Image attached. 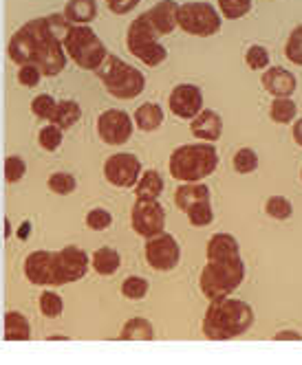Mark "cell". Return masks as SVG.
I'll return each instance as SVG.
<instances>
[{
	"label": "cell",
	"mask_w": 302,
	"mask_h": 365,
	"mask_svg": "<svg viewBox=\"0 0 302 365\" xmlns=\"http://www.w3.org/2000/svg\"><path fill=\"white\" fill-rule=\"evenodd\" d=\"M177 11H179L177 0H159L155 7H150L146 11V16L161 36H168L177 29Z\"/></svg>",
	"instance_id": "ac0fdd59"
},
{
	"label": "cell",
	"mask_w": 302,
	"mask_h": 365,
	"mask_svg": "<svg viewBox=\"0 0 302 365\" xmlns=\"http://www.w3.org/2000/svg\"><path fill=\"white\" fill-rule=\"evenodd\" d=\"M139 174H141V161L133 152H117V154L109 156L104 163L106 180L119 190L135 187Z\"/></svg>",
	"instance_id": "7c38bea8"
},
{
	"label": "cell",
	"mask_w": 302,
	"mask_h": 365,
	"mask_svg": "<svg viewBox=\"0 0 302 365\" xmlns=\"http://www.w3.org/2000/svg\"><path fill=\"white\" fill-rule=\"evenodd\" d=\"M5 339L7 341H27L31 339V326L27 317L20 312H7L5 315Z\"/></svg>",
	"instance_id": "484cf974"
},
{
	"label": "cell",
	"mask_w": 302,
	"mask_h": 365,
	"mask_svg": "<svg viewBox=\"0 0 302 365\" xmlns=\"http://www.w3.org/2000/svg\"><path fill=\"white\" fill-rule=\"evenodd\" d=\"M80 117H82V108L78 106V101L64 99V101H58L56 113L51 117V123H56L62 130H69L80 121Z\"/></svg>",
	"instance_id": "4316f807"
},
{
	"label": "cell",
	"mask_w": 302,
	"mask_h": 365,
	"mask_svg": "<svg viewBox=\"0 0 302 365\" xmlns=\"http://www.w3.org/2000/svg\"><path fill=\"white\" fill-rule=\"evenodd\" d=\"M106 5L113 14L124 16V14H131L135 9L139 5V0H106Z\"/></svg>",
	"instance_id": "7bdbcfd3"
},
{
	"label": "cell",
	"mask_w": 302,
	"mask_h": 365,
	"mask_svg": "<svg viewBox=\"0 0 302 365\" xmlns=\"http://www.w3.org/2000/svg\"><path fill=\"white\" fill-rule=\"evenodd\" d=\"M300 176H302V172H300Z\"/></svg>",
	"instance_id": "7dc6e473"
},
{
	"label": "cell",
	"mask_w": 302,
	"mask_h": 365,
	"mask_svg": "<svg viewBox=\"0 0 302 365\" xmlns=\"http://www.w3.org/2000/svg\"><path fill=\"white\" fill-rule=\"evenodd\" d=\"M234 170L238 174H251L258 170V154L251 150V148H241L236 154H234Z\"/></svg>",
	"instance_id": "d6a6232c"
},
{
	"label": "cell",
	"mask_w": 302,
	"mask_h": 365,
	"mask_svg": "<svg viewBox=\"0 0 302 365\" xmlns=\"http://www.w3.org/2000/svg\"><path fill=\"white\" fill-rule=\"evenodd\" d=\"M245 64L251 71H265L269 66V51L263 44H251L245 53Z\"/></svg>",
	"instance_id": "8d00e7d4"
},
{
	"label": "cell",
	"mask_w": 302,
	"mask_h": 365,
	"mask_svg": "<svg viewBox=\"0 0 302 365\" xmlns=\"http://www.w3.org/2000/svg\"><path fill=\"white\" fill-rule=\"evenodd\" d=\"M188 220L192 227H208L214 222V210H212V202L210 200H201L196 205H192L190 210L186 212Z\"/></svg>",
	"instance_id": "f1b7e54d"
},
{
	"label": "cell",
	"mask_w": 302,
	"mask_h": 365,
	"mask_svg": "<svg viewBox=\"0 0 302 365\" xmlns=\"http://www.w3.org/2000/svg\"><path fill=\"white\" fill-rule=\"evenodd\" d=\"M273 341H302V334L296 330H281L273 334Z\"/></svg>",
	"instance_id": "ee69618b"
},
{
	"label": "cell",
	"mask_w": 302,
	"mask_h": 365,
	"mask_svg": "<svg viewBox=\"0 0 302 365\" xmlns=\"http://www.w3.org/2000/svg\"><path fill=\"white\" fill-rule=\"evenodd\" d=\"M269 117L276 123H293V119L298 117V106L291 97H273L271 108H269Z\"/></svg>",
	"instance_id": "83f0119b"
},
{
	"label": "cell",
	"mask_w": 302,
	"mask_h": 365,
	"mask_svg": "<svg viewBox=\"0 0 302 365\" xmlns=\"http://www.w3.org/2000/svg\"><path fill=\"white\" fill-rule=\"evenodd\" d=\"M206 255L208 259H218V257H236L241 255V247H238V240L230 233H214L208 242V249H206Z\"/></svg>",
	"instance_id": "7402d4cb"
},
{
	"label": "cell",
	"mask_w": 302,
	"mask_h": 365,
	"mask_svg": "<svg viewBox=\"0 0 302 365\" xmlns=\"http://www.w3.org/2000/svg\"><path fill=\"white\" fill-rule=\"evenodd\" d=\"M62 133L64 130L58 128L56 123H49L40 130V135H38V141L40 145L46 150V152H56L60 145H62Z\"/></svg>",
	"instance_id": "d590c367"
},
{
	"label": "cell",
	"mask_w": 302,
	"mask_h": 365,
	"mask_svg": "<svg viewBox=\"0 0 302 365\" xmlns=\"http://www.w3.org/2000/svg\"><path fill=\"white\" fill-rule=\"evenodd\" d=\"M9 58L16 64H36L42 75H58L66 66L62 38H58L46 18H36L20 27L9 40Z\"/></svg>",
	"instance_id": "6da1fadb"
},
{
	"label": "cell",
	"mask_w": 302,
	"mask_h": 365,
	"mask_svg": "<svg viewBox=\"0 0 302 365\" xmlns=\"http://www.w3.org/2000/svg\"><path fill=\"white\" fill-rule=\"evenodd\" d=\"M166 187L163 176L157 170H146L144 174H139L137 182H135V196L144 198V200H159L161 192Z\"/></svg>",
	"instance_id": "44dd1931"
},
{
	"label": "cell",
	"mask_w": 302,
	"mask_h": 365,
	"mask_svg": "<svg viewBox=\"0 0 302 365\" xmlns=\"http://www.w3.org/2000/svg\"><path fill=\"white\" fill-rule=\"evenodd\" d=\"M223 16L221 11L210 3H183L177 11V27H181L186 34L196 38H210L221 31Z\"/></svg>",
	"instance_id": "ba28073f"
},
{
	"label": "cell",
	"mask_w": 302,
	"mask_h": 365,
	"mask_svg": "<svg viewBox=\"0 0 302 365\" xmlns=\"http://www.w3.org/2000/svg\"><path fill=\"white\" fill-rule=\"evenodd\" d=\"M190 133L196 141H218L221 133H223V119L216 110H208L203 108L198 115H194L190 119Z\"/></svg>",
	"instance_id": "e0dca14e"
},
{
	"label": "cell",
	"mask_w": 302,
	"mask_h": 365,
	"mask_svg": "<svg viewBox=\"0 0 302 365\" xmlns=\"http://www.w3.org/2000/svg\"><path fill=\"white\" fill-rule=\"evenodd\" d=\"M119 339H126V341H153L155 339V328L148 319L144 317H133L126 322Z\"/></svg>",
	"instance_id": "d4e9b609"
},
{
	"label": "cell",
	"mask_w": 302,
	"mask_h": 365,
	"mask_svg": "<svg viewBox=\"0 0 302 365\" xmlns=\"http://www.w3.org/2000/svg\"><path fill=\"white\" fill-rule=\"evenodd\" d=\"M254 324V308L247 302L223 297L210 302L203 317V334L212 341H230L245 334Z\"/></svg>",
	"instance_id": "7a4b0ae2"
},
{
	"label": "cell",
	"mask_w": 302,
	"mask_h": 365,
	"mask_svg": "<svg viewBox=\"0 0 302 365\" xmlns=\"http://www.w3.org/2000/svg\"><path fill=\"white\" fill-rule=\"evenodd\" d=\"M201 200H210V187L206 182H181V187L174 192V205L186 214L192 205L201 202Z\"/></svg>",
	"instance_id": "d6986e66"
},
{
	"label": "cell",
	"mask_w": 302,
	"mask_h": 365,
	"mask_svg": "<svg viewBox=\"0 0 302 365\" xmlns=\"http://www.w3.org/2000/svg\"><path fill=\"white\" fill-rule=\"evenodd\" d=\"M91 267L95 269V273L111 277L121 267V255L113 247H102L91 255Z\"/></svg>",
	"instance_id": "603a6c76"
},
{
	"label": "cell",
	"mask_w": 302,
	"mask_h": 365,
	"mask_svg": "<svg viewBox=\"0 0 302 365\" xmlns=\"http://www.w3.org/2000/svg\"><path fill=\"white\" fill-rule=\"evenodd\" d=\"M113 225V214L104 207H95L86 214V227L93 229V231H104Z\"/></svg>",
	"instance_id": "ab89813d"
},
{
	"label": "cell",
	"mask_w": 302,
	"mask_h": 365,
	"mask_svg": "<svg viewBox=\"0 0 302 365\" xmlns=\"http://www.w3.org/2000/svg\"><path fill=\"white\" fill-rule=\"evenodd\" d=\"M40 310H42V315L49 317V319H56L62 315V310H64V304H62V297L54 291H44L40 295Z\"/></svg>",
	"instance_id": "e575fe53"
},
{
	"label": "cell",
	"mask_w": 302,
	"mask_h": 365,
	"mask_svg": "<svg viewBox=\"0 0 302 365\" xmlns=\"http://www.w3.org/2000/svg\"><path fill=\"white\" fill-rule=\"evenodd\" d=\"M291 135H293V141L302 148V117H300V119H293Z\"/></svg>",
	"instance_id": "f6af8a7d"
},
{
	"label": "cell",
	"mask_w": 302,
	"mask_h": 365,
	"mask_svg": "<svg viewBox=\"0 0 302 365\" xmlns=\"http://www.w3.org/2000/svg\"><path fill=\"white\" fill-rule=\"evenodd\" d=\"M56 106H58V101H56L51 95H38V97L31 101V113H34L38 119L51 121V117H54V113H56Z\"/></svg>",
	"instance_id": "f35d334b"
},
{
	"label": "cell",
	"mask_w": 302,
	"mask_h": 365,
	"mask_svg": "<svg viewBox=\"0 0 302 365\" xmlns=\"http://www.w3.org/2000/svg\"><path fill=\"white\" fill-rule=\"evenodd\" d=\"M285 56L291 64L302 66V24L289 34V40L285 44Z\"/></svg>",
	"instance_id": "74e56055"
},
{
	"label": "cell",
	"mask_w": 302,
	"mask_h": 365,
	"mask_svg": "<svg viewBox=\"0 0 302 365\" xmlns=\"http://www.w3.org/2000/svg\"><path fill=\"white\" fill-rule=\"evenodd\" d=\"M54 273V253L51 251H34L24 259V275L36 286H51Z\"/></svg>",
	"instance_id": "2e32d148"
},
{
	"label": "cell",
	"mask_w": 302,
	"mask_h": 365,
	"mask_svg": "<svg viewBox=\"0 0 302 365\" xmlns=\"http://www.w3.org/2000/svg\"><path fill=\"white\" fill-rule=\"evenodd\" d=\"M89 271V255L80 247H64L54 253V273L51 286H64L69 282H78Z\"/></svg>",
	"instance_id": "9c48e42d"
},
{
	"label": "cell",
	"mask_w": 302,
	"mask_h": 365,
	"mask_svg": "<svg viewBox=\"0 0 302 365\" xmlns=\"http://www.w3.org/2000/svg\"><path fill=\"white\" fill-rule=\"evenodd\" d=\"M64 16L71 24H91L97 16L95 0H69Z\"/></svg>",
	"instance_id": "cb8c5ba5"
},
{
	"label": "cell",
	"mask_w": 302,
	"mask_h": 365,
	"mask_svg": "<svg viewBox=\"0 0 302 365\" xmlns=\"http://www.w3.org/2000/svg\"><path fill=\"white\" fill-rule=\"evenodd\" d=\"M265 212H267L271 218H276V220H287V218H291V214H293V205H291L289 198L276 194V196H269V198H267V202H265Z\"/></svg>",
	"instance_id": "4dcf8cb0"
},
{
	"label": "cell",
	"mask_w": 302,
	"mask_h": 365,
	"mask_svg": "<svg viewBox=\"0 0 302 365\" xmlns=\"http://www.w3.org/2000/svg\"><path fill=\"white\" fill-rule=\"evenodd\" d=\"M245 279V262L243 257H218V259H208L206 269L201 271V291L203 295L214 302L230 297L241 282Z\"/></svg>",
	"instance_id": "277c9868"
},
{
	"label": "cell",
	"mask_w": 302,
	"mask_h": 365,
	"mask_svg": "<svg viewBox=\"0 0 302 365\" xmlns=\"http://www.w3.org/2000/svg\"><path fill=\"white\" fill-rule=\"evenodd\" d=\"M261 84L271 97H291L298 88L296 75L283 66H267L261 77Z\"/></svg>",
	"instance_id": "9a60e30c"
},
{
	"label": "cell",
	"mask_w": 302,
	"mask_h": 365,
	"mask_svg": "<svg viewBox=\"0 0 302 365\" xmlns=\"http://www.w3.org/2000/svg\"><path fill=\"white\" fill-rule=\"evenodd\" d=\"M161 34L153 27L146 14L135 18L126 34V46L146 66H159L168 58V48L159 42Z\"/></svg>",
	"instance_id": "52a82bcc"
},
{
	"label": "cell",
	"mask_w": 302,
	"mask_h": 365,
	"mask_svg": "<svg viewBox=\"0 0 302 365\" xmlns=\"http://www.w3.org/2000/svg\"><path fill=\"white\" fill-rule=\"evenodd\" d=\"M62 46L66 58H71L84 71H95L109 53L104 42L97 38L89 24H71L62 38Z\"/></svg>",
	"instance_id": "8992f818"
},
{
	"label": "cell",
	"mask_w": 302,
	"mask_h": 365,
	"mask_svg": "<svg viewBox=\"0 0 302 365\" xmlns=\"http://www.w3.org/2000/svg\"><path fill=\"white\" fill-rule=\"evenodd\" d=\"M24 172H27V163H24L20 156H7L5 161V178L7 182H18Z\"/></svg>",
	"instance_id": "b9f144b4"
},
{
	"label": "cell",
	"mask_w": 302,
	"mask_h": 365,
	"mask_svg": "<svg viewBox=\"0 0 302 365\" xmlns=\"http://www.w3.org/2000/svg\"><path fill=\"white\" fill-rule=\"evenodd\" d=\"M148 291H150L148 279H146V277H139V275L126 277L124 284H121V295H124L126 299H133V302L144 299V297L148 295Z\"/></svg>",
	"instance_id": "f546056e"
},
{
	"label": "cell",
	"mask_w": 302,
	"mask_h": 365,
	"mask_svg": "<svg viewBox=\"0 0 302 365\" xmlns=\"http://www.w3.org/2000/svg\"><path fill=\"white\" fill-rule=\"evenodd\" d=\"M18 236H20V238H27V236H29V222H22V227H20V231H18Z\"/></svg>",
	"instance_id": "bcb514c9"
},
{
	"label": "cell",
	"mask_w": 302,
	"mask_h": 365,
	"mask_svg": "<svg viewBox=\"0 0 302 365\" xmlns=\"http://www.w3.org/2000/svg\"><path fill=\"white\" fill-rule=\"evenodd\" d=\"M40 77H42V71L36 64H20V68H18V82L24 88L38 86L40 84Z\"/></svg>",
	"instance_id": "60d3db41"
},
{
	"label": "cell",
	"mask_w": 302,
	"mask_h": 365,
	"mask_svg": "<svg viewBox=\"0 0 302 365\" xmlns=\"http://www.w3.org/2000/svg\"><path fill=\"white\" fill-rule=\"evenodd\" d=\"M170 113L179 119H192L203 110V93L196 84H179L174 86L170 97H168Z\"/></svg>",
	"instance_id": "5bb4252c"
},
{
	"label": "cell",
	"mask_w": 302,
	"mask_h": 365,
	"mask_svg": "<svg viewBox=\"0 0 302 365\" xmlns=\"http://www.w3.org/2000/svg\"><path fill=\"white\" fill-rule=\"evenodd\" d=\"M133 130L135 121L126 110L109 108L97 117V135L106 145H124L133 137Z\"/></svg>",
	"instance_id": "8fae6325"
},
{
	"label": "cell",
	"mask_w": 302,
	"mask_h": 365,
	"mask_svg": "<svg viewBox=\"0 0 302 365\" xmlns=\"http://www.w3.org/2000/svg\"><path fill=\"white\" fill-rule=\"evenodd\" d=\"M46 185H49V190H51L54 194L66 196V194H71L75 187H78V180H75V176H71L66 172H56V174L49 176Z\"/></svg>",
	"instance_id": "836d02e7"
},
{
	"label": "cell",
	"mask_w": 302,
	"mask_h": 365,
	"mask_svg": "<svg viewBox=\"0 0 302 365\" xmlns=\"http://www.w3.org/2000/svg\"><path fill=\"white\" fill-rule=\"evenodd\" d=\"M218 168V152L210 141H196L179 145L170 154L168 170L179 182H196L212 176Z\"/></svg>",
	"instance_id": "3957f363"
},
{
	"label": "cell",
	"mask_w": 302,
	"mask_h": 365,
	"mask_svg": "<svg viewBox=\"0 0 302 365\" xmlns=\"http://www.w3.org/2000/svg\"><path fill=\"white\" fill-rule=\"evenodd\" d=\"M131 222H133V229L137 236H144V238L157 236V233L166 231V210L161 207L159 200L137 198V202L133 207Z\"/></svg>",
	"instance_id": "4fadbf2b"
},
{
	"label": "cell",
	"mask_w": 302,
	"mask_h": 365,
	"mask_svg": "<svg viewBox=\"0 0 302 365\" xmlns=\"http://www.w3.org/2000/svg\"><path fill=\"white\" fill-rule=\"evenodd\" d=\"M251 5H254V0H218V11L223 18L238 20L251 11Z\"/></svg>",
	"instance_id": "1f68e13d"
},
{
	"label": "cell",
	"mask_w": 302,
	"mask_h": 365,
	"mask_svg": "<svg viewBox=\"0 0 302 365\" xmlns=\"http://www.w3.org/2000/svg\"><path fill=\"white\" fill-rule=\"evenodd\" d=\"M133 121L141 133H155V130H159L163 123V108L155 101H146L135 110Z\"/></svg>",
	"instance_id": "ffe728a7"
},
{
	"label": "cell",
	"mask_w": 302,
	"mask_h": 365,
	"mask_svg": "<svg viewBox=\"0 0 302 365\" xmlns=\"http://www.w3.org/2000/svg\"><path fill=\"white\" fill-rule=\"evenodd\" d=\"M181 259V247L177 238L168 231H161L157 236L146 238V262L155 271H172L177 269Z\"/></svg>",
	"instance_id": "30bf717a"
},
{
	"label": "cell",
	"mask_w": 302,
	"mask_h": 365,
	"mask_svg": "<svg viewBox=\"0 0 302 365\" xmlns=\"http://www.w3.org/2000/svg\"><path fill=\"white\" fill-rule=\"evenodd\" d=\"M95 73L115 99H124V101L135 99L146 88V75L137 66L124 62L111 53H106L104 62L95 68Z\"/></svg>",
	"instance_id": "5b68a950"
}]
</instances>
